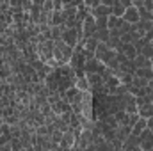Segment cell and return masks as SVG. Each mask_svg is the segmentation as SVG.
Instances as JSON below:
<instances>
[{
	"instance_id": "obj_11",
	"label": "cell",
	"mask_w": 153,
	"mask_h": 151,
	"mask_svg": "<svg viewBox=\"0 0 153 151\" xmlns=\"http://www.w3.org/2000/svg\"><path fill=\"white\" fill-rule=\"evenodd\" d=\"M132 62H134L135 70H141V68H152V62H150V61H148L146 57H143L141 53H139V55H137V57H135V59H134Z\"/></svg>"
},
{
	"instance_id": "obj_25",
	"label": "cell",
	"mask_w": 153,
	"mask_h": 151,
	"mask_svg": "<svg viewBox=\"0 0 153 151\" xmlns=\"http://www.w3.org/2000/svg\"><path fill=\"white\" fill-rule=\"evenodd\" d=\"M150 62H152V70H153V59H152V61H150Z\"/></svg>"
},
{
	"instance_id": "obj_14",
	"label": "cell",
	"mask_w": 153,
	"mask_h": 151,
	"mask_svg": "<svg viewBox=\"0 0 153 151\" xmlns=\"http://www.w3.org/2000/svg\"><path fill=\"white\" fill-rule=\"evenodd\" d=\"M135 76L137 78H144V80H153V70L152 68H141V70H135Z\"/></svg>"
},
{
	"instance_id": "obj_6",
	"label": "cell",
	"mask_w": 153,
	"mask_h": 151,
	"mask_svg": "<svg viewBox=\"0 0 153 151\" xmlns=\"http://www.w3.org/2000/svg\"><path fill=\"white\" fill-rule=\"evenodd\" d=\"M52 110H53V114H57V115H62V114L73 112V110H71V105H70L66 100H61V101H57L55 105H52Z\"/></svg>"
},
{
	"instance_id": "obj_7",
	"label": "cell",
	"mask_w": 153,
	"mask_h": 151,
	"mask_svg": "<svg viewBox=\"0 0 153 151\" xmlns=\"http://www.w3.org/2000/svg\"><path fill=\"white\" fill-rule=\"evenodd\" d=\"M119 53H123L128 61H134L139 53L135 52V48H134V44H121V50H119Z\"/></svg>"
},
{
	"instance_id": "obj_10",
	"label": "cell",
	"mask_w": 153,
	"mask_h": 151,
	"mask_svg": "<svg viewBox=\"0 0 153 151\" xmlns=\"http://www.w3.org/2000/svg\"><path fill=\"white\" fill-rule=\"evenodd\" d=\"M137 114H139L143 119H152L153 117V105L152 103H148V105L139 107V109H137Z\"/></svg>"
},
{
	"instance_id": "obj_5",
	"label": "cell",
	"mask_w": 153,
	"mask_h": 151,
	"mask_svg": "<svg viewBox=\"0 0 153 151\" xmlns=\"http://www.w3.org/2000/svg\"><path fill=\"white\" fill-rule=\"evenodd\" d=\"M139 20H141V18H139V11H137L134 5L128 7V9L125 11V14H123V21H126V23H130V25H135Z\"/></svg>"
},
{
	"instance_id": "obj_4",
	"label": "cell",
	"mask_w": 153,
	"mask_h": 151,
	"mask_svg": "<svg viewBox=\"0 0 153 151\" xmlns=\"http://www.w3.org/2000/svg\"><path fill=\"white\" fill-rule=\"evenodd\" d=\"M111 14H112V7L102 4V2H100V5H96L94 9H91V16H94V18H109Z\"/></svg>"
},
{
	"instance_id": "obj_21",
	"label": "cell",
	"mask_w": 153,
	"mask_h": 151,
	"mask_svg": "<svg viewBox=\"0 0 153 151\" xmlns=\"http://www.w3.org/2000/svg\"><path fill=\"white\" fill-rule=\"evenodd\" d=\"M52 11H53V2L52 0L43 2V13H52Z\"/></svg>"
},
{
	"instance_id": "obj_9",
	"label": "cell",
	"mask_w": 153,
	"mask_h": 151,
	"mask_svg": "<svg viewBox=\"0 0 153 151\" xmlns=\"http://www.w3.org/2000/svg\"><path fill=\"white\" fill-rule=\"evenodd\" d=\"M135 148H139V137L130 135V137H126V141L123 142V148H121V150L132 151V150H135Z\"/></svg>"
},
{
	"instance_id": "obj_24",
	"label": "cell",
	"mask_w": 153,
	"mask_h": 151,
	"mask_svg": "<svg viewBox=\"0 0 153 151\" xmlns=\"http://www.w3.org/2000/svg\"><path fill=\"white\" fill-rule=\"evenodd\" d=\"M132 151H143V150L141 148H135V150H132Z\"/></svg>"
},
{
	"instance_id": "obj_17",
	"label": "cell",
	"mask_w": 153,
	"mask_h": 151,
	"mask_svg": "<svg viewBox=\"0 0 153 151\" xmlns=\"http://www.w3.org/2000/svg\"><path fill=\"white\" fill-rule=\"evenodd\" d=\"M128 115H130V114H126L125 110H119V112L114 114V119L117 121L119 126H126V124H128Z\"/></svg>"
},
{
	"instance_id": "obj_22",
	"label": "cell",
	"mask_w": 153,
	"mask_h": 151,
	"mask_svg": "<svg viewBox=\"0 0 153 151\" xmlns=\"http://www.w3.org/2000/svg\"><path fill=\"white\" fill-rule=\"evenodd\" d=\"M53 11H62V2L61 0H55L53 2Z\"/></svg>"
},
{
	"instance_id": "obj_8",
	"label": "cell",
	"mask_w": 153,
	"mask_h": 151,
	"mask_svg": "<svg viewBox=\"0 0 153 151\" xmlns=\"http://www.w3.org/2000/svg\"><path fill=\"white\" fill-rule=\"evenodd\" d=\"M148 128V119H143V117H139V121L132 126V135H135V137H139L144 130Z\"/></svg>"
},
{
	"instance_id": "obj_13",
	"label": "cell",
	"mask_w": 153,
	"mask_h": 151,
	"mask_svg": "<svg viewBox=\"0 0 153 151\" xmlns=\"http://www.w3.org/2000/svg\"><path fill=\"white\" fill-rule=\"evenodd\" d=\"M125 11H126V7H125V5L121 4V0H114V4H112V16L123 18Z\"/></svg>"
},
{
	"instance_id": "obj_23",
	"label": "cell",
	"mask_w": 153,
	"mask_h": 151,
	"mask_svg": "<svg viewBox=\"0 0 153 151\" xmlns=\"http://www.w3.org/2000/svg\"><path fill=\"white\" fill-rule=\"evenodd\" d=\"M148 128L153 132V117H152V119H148Z\"/></svg>"
},
{
	"instance_id": "obj_28",
	"label": "cell",
	"mask_w": 153,
	"mask_h": 151,
	"mask_svg": "<svg viewBox=\"0 0 153 151\" xmlns=\"http://www.w3.org/2000/svg\"><path fill=\"white\" fill-rule=\"evenodd\" d=\"M152 105H153V101H152Z\"/></svg>"
},
{
	"instance_id": "obj_27",
	"label": "cell",
	"mask_w": 153,
	"mask_h": 151,
	"mask_svg": "<svg viewBox=\"0 0 153 151\" xmlns=\"http://www.w3.org/2000/svg\"><path fill=\"white\" fill-rule=\"evenodd\" d=\"M152 16H153V11H152Z\"/></svg>"
},
{
	"instance_id": "obj_29",
	"label": "cell",
	"mask_w": 153,
	"mask_h": 151,
	"mask_svg": "<svg viewBox=\"0 0 153 151\" xmlns=\"http://www.w3.org/2000/svg\"><path fill=\"white\" fill-rule=\"evenodd\" d=\"M152 44H153V41H152Z\"/></svg>"
},
{
	"instance_id": "obj_3",
	"label": "cell",
	"mask_w": 153,
	"mask_h": 151,
	"mask_svg": "<svg viewBox=\"0 0 153 151\" xmlns=\"http://www.w3.org/2000/svg\"><path fill=\"white\" fill-rule=\"evenodd\" d=\"M139 148L143 151H152L153 150V132L150 128H146V130L139 135Z\"/></svg>"
},
{
	"instance_id": "obj_15",
	"label": "cell",
	"mask_w": 153,
	"mask_h": 151,
	"mask_svg": "<svg viewBox=\"0 0 153 151\" xmlns=\"http://www.w3.org/2000/svg\"><path fill=\"white\" fill-rule=\"evenodd\" d=\"M75 87L80 91V93H89V82L87 78H75Z\"/></svg>"
},
{
	"instance_id": "obj_19",
	"label": "cell",
	"mask_w": 153,
	"mask_h": 151,
	"mask_svg": "<svg viewBox=\"0 0 153 151\" xmlns=\"http://www.w3.org/2000/svg\"><path fill=\"white\" fill-rule=\"evenodd\" d=\"M141 55H143V57H146L148 61H152V59H153V44H152V43H148V44L141 50Z\"/></svg>"
},
{
	"instance_id": "obj_20",
	"label": "cell",
	"mask_w": 153,
	"mask_h": 151,
	"mask_svg": "<svg viewBox=\"0 0 153 151\" xmlns=\"http://www.w3.org/2000/svg\"><path fill=\"white\" fill-rule=\"evenodd\" d=\"M62 135H64V132H61V130H55V132L50 135V141H52L53 144H61V142H62Z\"/></svg>"
},
{
	"instance_id": "obj_16",
	"label": "cell",
	"mask_w": 153,
	"mask_h": 151,
	"mask_svg": "<svg viewBox=\"0 0 153 151\" xmlns=\"http://www.w3.org/2000/svg\"><path fill=\"white\" fill-rule=\"evenodd\" d=\"M125 21H123V18H117V16H109V30H117L121 25H123Z\"/></svg>"
},
{
	"instance_id": "obj_18",
	"label": "cell",
	"mask_w": 153,
	"mask_h": 151,
	"mask_svg": "<svg viewBox=\"0 0 153 151\" xmlns=\"http://www.w3.org/2000/svg\"><path fill=\"white\" fill-rule=\"evenodd\" d=\"M130 85H134V87H137V89H146V87H148V80L134 76V80H132V84H130Z\"/></svg>"
},
{
	"instance_id": "obj_26",
	"label": "cell",
	"mask_w": 153,
	"mask_h": 151,
	"mask_svg": "<svg viewBox=\"0 0 153 151\" xmlns=\"http://www.w3.org/2000/svg\"><path fill=\"white\" fill-rule=\"evenodd\" d=\"M43 151H53V150H43Z\"/></svg>"
},
{
	"instance_id": "obj_1",
	"label": "cell",
	"mask_w": 153,
	"mask_h": 151,
	"mask_svg": "<svg viewBox=\"0 0 153 151\" xmlns=\"http://www.w3.org/2000/svg\"><path fill=\"white\" fill-rule=\"evenodd\" d=\"M105 70H107V68H105L100 61H96V59L85 61V66H84L85 75H93V73H96V75H103V71H105Z\"/></svg>"
},
{
	"instance_id": "obj_2",
	"label": "cell",
	"mask_w": 153,
	"mask_h": 151,
	"mask_svg": "<svg viewBox=\"0 0 153 151\" xmlns=\"http://www.w3.org/2000/svg\"><path fill=\"white\" fill-rule=\"evenodd\" d=\"M96 32V21H94V16L87 14L84 18V27H82V34H84V39H89L94 36Z\"/></svg>"
},
{
	"instance_id": "obj_12",
	"label": "cell",
	"mask_w": 153,
	"mask_h": 151,
	"mask_svg": "<svg viewBox=\"0 0 153 151\" xmlns=\"http://www.w3.org/2000/svg\"><path fill=\"white\" fill-rule=\"evenodd\" d=\"M98 44H100V43H98L94 38L84 39V50H85V52H89V53H93V55H94V52H96Z\"/></svg>"
}]
</instances>
